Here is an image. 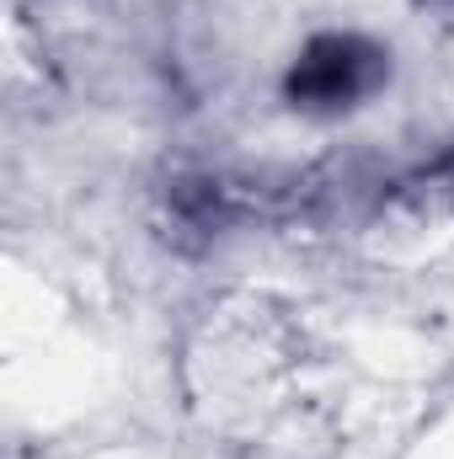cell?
<instances>
[{
  "label": "cell",
  "instance_id": "1",
  "mask_svg": "<svg viewBox=\"0 0 454 459\" xmlns=\"http://www.w3.org/2000/svg\"><path fill=\"white\" fill-rule=\"evenodd\" d=\"M390 75V54L358 32H321L300 48L284 75V97L300 113H342L374 97Z\"/></svg>",
  "mask_w": 454,
  "mask_h": 459
}]
</instances>
